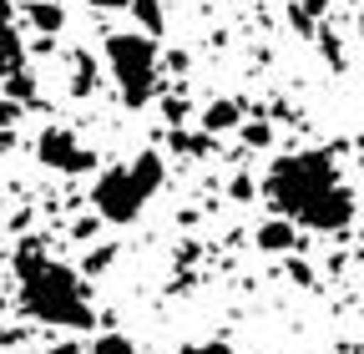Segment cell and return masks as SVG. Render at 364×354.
Wrapping results in <instances>:
<instances>
[{"mask_svg":"<svg viewBox=\"0 0 364 354\" xmlns=\"http://www.w3.org/2000/svg\"><path fill=\"white\" fill-rule=\"evenodd\" d=\"M268 203L284 218H294L299 228H318V233H339L354 223V193L339 183V172L329 162V152H289L273 157L268 177H263Z\"/></svg>","mask_w":364,"mask_h":354,"instance_id":"1","label":"cell"},{"mask_svg":"<svg viewBox=\"0 0 364 354\" xmlns=\"http://www.w3.org/2000/svg\"><path fill=\"white\" fill-rule=\"evenodd\" d=\"M16 279H21V304H26L31 319L56 324V329H91V304H86V289H81L76 269L26 248L16 258Z\"/></svg>","mask_w":364,"mask_h":354,"instance_id":"2","label":"cell"},{"mask_svg":"<svg viewBox=\"0 0 364 354\" xmlns=\"http://www.w3.org/2000/svg\"><path fill=\"white\" fill-rule=\"evenodd\" d=\"M157 188H162V157L142 152L136 162H117L97 177L91 208H97L102 223H136V213L157 198Z\"/></svg>","mask_w":364,"mask_h":354,"instance_id":"3","label":"cell"},{"mask_svg":"<svg viewBox=\"0 0 364 354\" xmlns=\"http://www.w3.org/2000/svg\"><path fill=\"white\" fill-rule=\"evenodd\" d=\"M107 66L127 107H147L157 97V36L147 31L107 36Z\"/></svg>","mask_w":364,"mask_h":354,"instance_id":"4","label":"cell"},{"mask_svg":"<svg viewBox=\"0 0 364 354\" xmlns=\"http://www.w3.org/2000/svg\"><path fill=\"white\" fill-rule=\"evenodd\" d=\"M36 157L46 167H56V172H91V167H97V152L81 147L66 127H46L36 137Z\"/></svg>","mask_w":364,"mask_h":354,"instance_id":"5","label":"cell"},{"mask_svg":"<svg viewBox=\"0 0 364 354\" xmlns=\"http://www.w3.org/2000/svg\"><path fill=\"white\" fill-rule=\"evenodd\" d=\"M258 248H263V253H289V248H299V223H294V218H273V223H263V228H258Z\"/></svg>","mask_w":364,"mask_h":354,"instance_id":"6","label":"cell"},{"mask_svg":"<svg viewBox=\"0 0 364 354\" xmlns=\"http://www.w3.org/2000/svg\"><path fill=\"white\" fill-rule=\"evenodd\" d=\"M26 16H31V26H36V31H46V36H56V31L66 26V11L56 6V0H31Z\"/></svg>","mask_w":364,"mask_h":354,"instance_id":"7","label":"cell"},{"mask_svg":"<svg viewBox=\"0 0 364 354\" xmlns=\"http://www.w3.org/2000/svg\"><path fill=\"white\" fill-rule=\"evenodd\" d=\"M203 127L208 132H233L238 127V102H208L203 107Z\"/></svg>","mask_w":364,"mask_h":354,"instance_id":"8","label":"cell"},{"mask_svg":"<svg viewBox=\"0 0 364 354\" xmlns=\"http://www.w3.org/2000/svg\"><path fill=\"white\" fill-rule=\"evenodd\" d=\"M132 16H136V31L162 36V6L157 0H132Z\"/></svg>","mask_w":364,"mask_h":354,"instance_id":"9","label":"cell"},{"mask_svg":"<svg viewBox=\"0 0 364 354\" xmlns=\"http://www.w3.org/2000/svg\"><path fill=\"white\" fill-rule=\"evenodd\" d=\"M0 71H6V76H11V71H26V66H21V46H16L11 31H0Z\"/></svg>","mask_w":364,"mask_h":354,"instance_id":"10","label":"cell"},{"mask_svg":"<svg viewBox=\"0 0 364 354\" xmlns=\"http://www.w3.org/2000/svg\"><path fill=\"white\" fill-rule=\"evenodd\" d=\"M91 354H136V344L127 334H97V344H91Z\"/></svg>","mask_w":364,"mask_h":354,"instance_id":"11","label":"cell"},{"mask_svg":"<svg viewBox=\"0 0 364 354\" xmlns=\"http://www.w3.org/2000/svg\"><path fill=\"white\" fill-rule=\"evenodd\" d=\"M6 97H16V102H31V97H36L31 71H11V76H6Z\"/></svg>","mask_w":364,"mask_h":354,"instance_id":"12","label":"cell"},{"mask_svg":"<svg viewBox=\"0 0 364 354\" xmlns=\"http://www.w3.org/2000/svg\"><path fill=\"white\" fill-rule=\"evenodd\" d=\"M324 6H329V0H294V11H289V16H294V26H304V31H309V21L324 11Z\"/></svg>","mask_w":364,"mask_h":354,"instance_id":"13","label":"cell"},{"mask_svg":"<svg viewBox=\"0 0 364 354\" xmlns=\"http://www.w3.org/2000/svg\"><path fill=\"white\" fill-rule=\"evenodd\" d=\"M71 92H76V97L91 92V56H76V81H71Z\"/></svg>","mask_w":364,"mask_h":354,"instance_id":"14","label":"cell"},{"mask_svg":"<svg viewBox=\"0 0 364 354\" xmlns=\"http://www.w3.org/2000/svg\"><path fill=\"white\" fill-rule=\"evenodd\" d=\"M182 354H233V344H223V339H203V344H188Z\"/></svg>","mask_w":364,"mask_h":354,"instance_id":"15","label":"cell"},{"mask_svg":"<svg viewBox=\"0 0 364 354\" xmlns=\"http://www.w3.org/2000/svg\"><path fill=\"white\" fill-rule=\"evenodd\" d=\"M112 253H117V248H97V253H86V274H102L107 263H112Z\"/></svg>","mask_w":364,"mask_h":354,"instance_id":"16","label":"cell"},{"mask_svg":"<svg viewBox=\"0 0 364 354\" xmlns=\"http://www.w3.org/2000/svg\"><path fill=\"white\" fill-rule=\"evenodd\" d=\"M16 117H21V102H16V97H11V102H0V127H11Z\"/></svg>","mask_w":364,"mask_h":354,"instance_id":"17","label":"cell"},{"mask_svg":"<svg viewBox=\"0 0 364 354\" xmlns=\"http://www.w3.org/2000/svg\"><path fill=\"white\" fill-rule=\"evenodd\" d=\"M11 147H16V132H11V127H0V152H11Z\"/></svg>","mask_w":364,"mask_h":354,"instance_id":"18","label":"cell"},{"mask_svg":"<svg viewBox=\"0 0 364 354\" xmlns=\"http://www.w3.org/2000/svg\"><path fill=\"white\" fill-rule=\"evenodd\" d=\"M91 6H102V11H117V6H132V0H91Z\"/></svg>","mask_w":364,"mask_h":354,"instance_id":"19","label":"cell"},{"mask_svg":"<svg viewBox=\"0 0 364 354\" xmlns=\"http://www.w3.org/2000/svg\"><path fill=\"white\" fill-rule=\"evenodd\" d=\"M46 354H76V344H51Z\"/></svg>","mask_w":364,"mask_h":354,"instance_id":"20","label":"cell"}]
</instances>
